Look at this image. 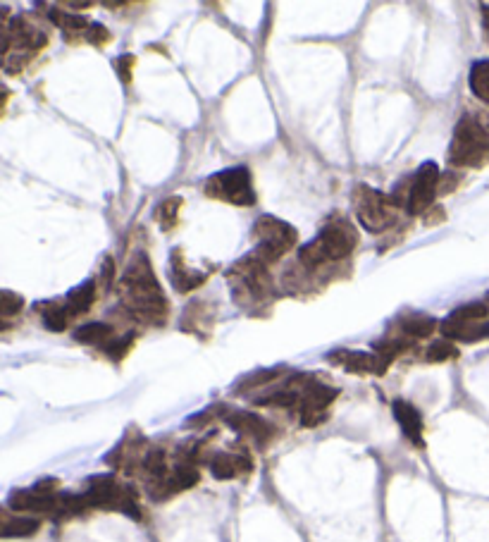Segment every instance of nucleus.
Returning <instances> with one entry per match:
<instances>
[{"label":"nucleus","instance_id":"obj_1","mask_svg":"<svg viewBox=\"0 0 489 542\" xmlns=\"http://www.w3.org/2000/svg\"><path fill=\"white\" fill-rule=\"evenodd\" d=\"M120 299L129 316L144 323H163L167 316V301L163 287L158 285L151 261L146 254H136L120 280Z\"/></svg>","mask_w":489,"mask_h":542},{"label":"nucleus","instance_id":"obj_2","mask_svg":"<svg viewBox=\"0 0 489 542\" xmlns=\"http://www.w3.org/2000/svg\"><path fill=\"white\" fill-rule=\"evenodd\" d=\"M46 46L48 34L32 17L0 8V70L5 75H20Z\"/></svg>","mask_w":489,"mask_h":542},{"label":"nucleus","instance_id":"obj_3","mask_svg":"<svg viewBox=\"0 0 489 542\" xmlns=\"http://www.w3.org/2000/svg\"><path fill=\"white\" fill-rule=\"evenodd\" d=\"M358 244L356 227L346 218H337L323 227V232L308 242L299 251V261L303 268H320L325 263L344 261L354 254Z\"/></svg>","mask_w":489,"mask_h":542},{"label":"nucleus","instance_id":"obj_4","mask_svg":"<svg viewBox=\"0 0 489 542\" xmlns=\"http://www.w3.org/2000/svg\"><path fill=\"white\" fill-rule=\"evenodd\" d=\"M449 163L458 168H482L489 163V127L475 120L463 117L458 122L454 141H451Z\"/></svg>","mask_w":489,"mask_h":542},{"label":"nucleus","instance_id":"obj_5","mask_svg":"<svg viewBox=\"0 0 489 542\" xmlns=\"http://www.w3.org/2000/svg\"><path fill=\"white\" fill-rule=\"evenodd\" d=\"M82 497L89 509L120 511L129 519H141V507L136 502L134 490L120 485L113 476H96L86 480V490L82 492Z\"/></svg>","mask_w":489,"mask_h":542},{"label":"nucleus","instance_id":"obj_6","mask_svg":"<svg viewBox=\"0 0 489 542\" xmlns=\"http://www.w3.org/2000/svg\"><path fill=\"white\" fill-rule=\"evenodd\" d=\"M351 199H354L358 223L368 232H385L387 227L396 223L399 203H396L394 196L377 192V189L368 187V184H358Z\"/></svg>","mask_w":489,"mask_h":542},{"label":"nucleus","instance_id":"obj_7","mask_svg":"<svg viewBox=\"0 0 489 542\" xmlns=\"http://www.w3.org/2000/svg\"><path fill=\"white\" fill-rule=\"evenodd\" d=\"M253 237L258 239V249L253 251V256L258 261H263L265 266L280 261V258L292 251L296 242H299V232L292 225L284 223L280 218H272V215H263L258 218L256 227H253Z\"/></svg>","mask_w":489,"mask_h":542},{"label":"nucleus","instance_id":"obj_8","mask_svg":"<svg viewBox=\"0 0 489 542\" xmlns=\"http://www.w3.org/2000/svg\"><path fill=\"white\" fill-rule=\"evenodd\" d=\"M206 194L232 206H256V192L251 184V172L246 168H229L213 175L206 182Z\"/></svg>","mask_w":489,"mask_h":542},{"label":"nucleus","instance_id":"obj_9","mask_svg":"<svg viewBox=\"0 0 489 542\" xmlns=\"http://www.w3.org/2000/svg\"><path fill=\"white\" fill-rule=\"evenodd\" d=\"M229 280H232V289L237 294V299L261 301L270 294V275L268 266L263 261H258L256 256H246L229 270Z\"/></svg>","mask_w":489,"mask_h":542},{"label":"nucleus","instance_id":"obj_10","mask_svg":"<svg viewBox=\"0 0 489 542\" xmlns=\"http://www.w3.org/2000/svg\"><path fill=\"white\" fill-rule=\"evenodd\" d=\"M339 397V390L330 385L315 383L313 378L303 380L301 385V402H299V421L303 428H318L327 418V409H330L334 399Z\"/></svg>","mask_w":489,"mask_h":542},{"label":"nucleus","instance_id":"obj_11","mask_svg":"<svg viewBox=\"0 0 489 542\" xmlns=\"http://www.w3.org/2000/svg\"><path fill=\"white\" fill-rule=\"evenodd\" d=\"M218 409H220L222 421H225L232 430H237L239 435L249 437L253 445L268 447L270 442L277 437V428L258 414H251V411H239V409H227V406H218Z\"/></svg>","mask_w":489,"mask_h":542},{"label":"nucleus","instance_id":"obj_12","mask_svg":"<svg viewBox=\"0 0 489 542\" xmlns=\"http://www.w3.org/2000/svg\"><path fill=\"white\" fill-rule=\"evenodd\" d=\"M439 168L432 160H427L423 168L418 170V175L413 177V184L408 187L406 196V208L411 215H423L430 211L435 196L439 194Z\"/></svg>","mask_w":489,"mask_h":542},{"label":"nucleus","instance_id":"obj_13","mask_svg":"<svg viewBox=\"0 0 489 542\" xmlns=\"http://www.w3.org/2000/svg\"><path fill=\"white\" fill-rule=\"evenodd\" d=\"M327 361L334 366L344 368L349 373H370V375H385L389 363L385 356L380 354H368V351H349V349H337L327 354Z\"/></svg>","mask_w":489,"mask_h":542},{"label":"nucleus","instance_id":"obj_14","mask_svg":"<svg viewBox=\"0 0 489 542\" xmlns=\"http://www.w3.org/2000/svg\"><path fill=\"white\" fill-rule=\"evenodd\" d=\"M41 531V521L36 516H24L10 507H0V540L32 538Z\"/></svg>","mask_w":489,"mask_h":542},{"label":"nucleus","instance_id":"obj_15","mask_svg":"<svg viewBox=\"0 0 489 542\" xmlns=\"http://www.w3.org/2000/svg\"><path fill=\"white\" fill-rule=\"evenodd\" d=\"M210 476L218 480H234L251 473V459L246 454H234V452H218L208 459Z\"/></svg>","mask_w":489,"mask_h":542},{"label":"nucleus","instance_id":"obj_16","mask_svg":"<svg viewBox=\"0 0 489 542\" xmlns=\"http://www.w3.org/2000/svg\"><path fill=\"white\" fill-rule=\"evenodd\" d=\"M394 416H396V421H399V426H401V430H404V435L408 437V440H411L416 447H425L423 416H420V411L416 409V406H413L411 402H404V399H396Z\"/></svg>","mask_w":489,"mask_h":542},{"label":"nucleus","instance_id":"obj_17","mask_svg":"<svg viewBox=\"0 0 489 542\" xmlns=\"http://www.w3.org/2000/svg\"><path fill=\"white\" fill-rule=\"evenodd\" d=\"M94 301H96V282L86 280L84 285L72 289V292L67 294V297L60 301V304H63V309L67 311V316H70V320H72V318L82 316V313L89 311L91 306H94Z\"/></svg>","mask_w":489,"mask_h":542},{"label":"nucleus","instance_id":"obj_18","mask_svg":"<svg viewBox=\"0 0 489 542\" xmlns=\"http://www.w3.org/2000/svg\"><path fill=\"white\" fill-rule=\"evenodd\" d=\"M206 277V273H198V270H189L184 266L179 251L172 254V285H175L177 292H191V289L201 287L203 282H206Z\"/></svg>","mask_w":489,"mask_h":542},{"label":"nucleus","instance_id":"obj_19","mask_svg":"<svg viewBox=\"0 0 489 542\" xmlns=\"http://www.w3.org/2000/svg\"><path fill=\"white\" fill-rule=\"evenodd\" d=\"M74 340L82 344H91V347L105 349L115 340V330L108 323H86L82 328L74 330Z\"/></svg>","mask_w":489,"mask_h":542},{"label":"nucleus","instance_id":"obj_20","mask_svg":"<svg viewBox=\"0 0 489 542\" xmlns=\"http://www.w3.org/2000/svg\"><path fill=\"white\" fill-rule=\"evenodd\" d=\"M399 328L404 332L406 337H411V340H420V337H430L432 332L437 330V320H432L430 316H423V313H413V316H401L399 320Z\"/></svg>","mask_w":489,"mask_h":542},{"label":"nucleus","instance_id":"obj_21","mask_svg":"<svg viewBox=\"0 0 489 542\" xmlns=\"http://www.w3.org/2000/svg\"><path fill=\"white\" fill-rule=\"evenodd\" d=\"M48 17H51L53 24H58L63 32L70 36V34H86V29L91 27V22L86 20L84 15H77V12H65L60 8H53L51 12H48Z\"/></svg>","mask_w":489,"mask_h":542},{"label":"nucleus","instance_id":"obj_22","mask_svg":"<svg viewBox=\"0 0 489 542\" xmlns=\"http://www.w3.org/2000/svg\"><path fill=\"white\" fill-rule=\"evenodd\" d=\"M470 89H473V94L478 96L482 103L489 106V60L473 65V70H470Z\"/></svg>","mask_w":489,"mask_h":542},{"label":"nucleus","instance_id":"obj_23","mask_svg":"<svg viewBox=\"0 0 489 542\" xmlns=\"http://www.w3.org/2000/svg\"><path fill=\"white\" fill-rule=\"evenodd\" d=\"M485 318H489V306L482 304V301L463 304L461 309H456L449 316V320H456V323H482Z\"/></svg>","mask_w":489,"mask_h":542},{"label":"nucleus","instance_id":"obj_24","mask_svg":"<svg viewBox=\"0 0 489 542\" xmlns=\"http://www.w3.org/2000/svg\"><path fill=\"white\" fill-rule=\"evenodd\" d=\"M425 356L430 363H444V361L456 359L458 349L449 340H437V342H432L430 347H427Z\"/></svg>","mask_w":489,"mask_h":542},{"label":"nucleus","instance_id":"obj_25","mask_svg":"<svg viewBox=\"0 0 489 542\" xmlns=\"http://www.w3.org/2000/svg\"><path fill=\"white\" fill-rule=\"evenodd\" d=\"M24 299L17 292L10 289H0V318H12L17 313H22Z\"/></svg>","mask_w":489,"mask_h":542},{"label":"nucleus","instance_id":"obj_26","mask_svg":"<svg viewBox=\"0 0 489 542\" xmlns=\"http://www.w3.org/2000/svg\"><path fill=\"white\" fill-rule=\"evenodd\" d=\"M277 375H280V371H258L253 375H246V378L237 385V392H244V390L249 392V390H256V387L268 385L277 378Z\"/></svg>","mask_w":489,"mask_h":542},{"label":"nucleus","instance_id":"obj_27","mask_svg":"<svg viewBox=\"0 0 489 542\" xmlns=\"http://www.w3.org/2000/svg\"><path fill=\"white\" fill-rule=\"evenodd\" d=\"M179 206H182V201H179V199H167V201H163V206H160L158 218H160V225H163L165 230L175 227Z\"/></svg>","mask_w":489,"mask_h":542},{"label":"nucleus","instance_id":"obj_28","mask_svg":"<svg viewBox=\"0 0 489 542\" xmlns=\"http://www.w3.org/2000/svg\"><path fill=\"white\" fill-rule=\"evenodd\" d=\"M84 36H86V41L94 43V46H103V43L110 41V32L98 22H91V27L86 29Z\"/></svg>","mask_w":489,"mask_h":542},{"label":"nucleus","instance_id":"obj_29","mask_svg":"<svg viewBox=\"0 0 489 542\" xmlns=\"http://www.w3.org/2000/svg\"><path fill=\"white\" fill-rule=\"evenodd\" d=\"M132 67H134L132 55H122V58L117 60V70H120V77L125 84H129V79H132V75H129V70H132Z\"/></svg>","mask_w":489,"mask_h":542},{"label":"nucleus","instance_id":"obj_30","mask_svg":"<svg viewBox=\"0 0 489 542\" xmlns=\"http://www.w3.org/2000/svg\"><path fill=\"white\" fill-rule=\"evenodd\" d=\"M10 89L8 86H3L0 84V120H3V115H5V110H8V103H10Z\"/></svg>","mask_w":489,"mask_h":542},{"label":"nucleus","instance_id":"obj_31","mask_svg":"<svg viewBox=\"0 0 489 542\" xmlns=\"http://www.w3.org/2000/svg\"><path fill=\"white\" fill-rule=\"evenodd\" d=\"M5 330H10V323L5 318H0V332H5Z\"/></svg>","mask_w":489,"mask_h":542},{"label":"nucleus","instance_id":"obj_32","mask_svg":"<svg viewBox=\"0 0 489 542\" xmlns=\"http://www.w3.org/2000/svg\"><path fill=\"white\" fill-rule=\"evenodd\" d=\"M451 180H454V177H451V175H447V177H444V182H451ZM449 192H451V184H449ZM439 194H447V187H444V189H442V192H439Z\"/></svg>","mask_w":489,"mask_h":542},{"label":"nucleus","instance_id":"obj_33","mask_svg":"<svg viewBox=\"0 0 489 542\" xmlns=\"http://www.w3.org/2000/svg\"><path fill=\"white\" fill-rule=\"evenodd\" d=\"M487 32H489V20H487Z\"/></svg>","mask_w":489,"mask_h":542}]
</instances>
